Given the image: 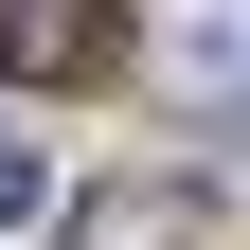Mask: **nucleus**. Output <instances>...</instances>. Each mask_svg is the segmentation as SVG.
Returning a JSON list of instances; mask_svg holds the SVG:
<instances>
[{"label": "nucleus", "mask_w": 250, "mask_h": 250, "mask_svg": "<svg viewBox=\"0 0 250 250\" xmlns=\"http://www.w3.org/2000/svg\"><path fill=\"white\" fill-rule=\"evenodd\" d=\"M54 250H232V232H214L197 179H107V197H72V232H54Z\"/></svg>", "instance_id": "f257e3e1"}, {"label": "nucleus", "mask_w": 250, "mask_h": 250, "mask_svg": "<svg viewBox=\"0 0 250 250\" xmlns=\"http://www.w3.org/2000/svg\"><path fill=\"white\" fill-rule=\"evenodd\" d=\"M0 54H18L36 89H89L125 54V18H107V0H0Z\"/></svg>", "instance_id": "f03ea898"}, {"label": "nucleus", "mask_w": 250, "mask_h": 250, "mask_svg": "<svg viewBox=\"0 0 250 250\" xmlns=\"http://www.w3.org/2000/svg\"><path fill=\"white\" fill-rule=\"evenodd\" d=\"M161 72H179V107H250V0H179Z\"/></svg>", "instance_id": "7ed1b4c3"}, {"label": "nucleus", "mask_w": 250, "mask_h": 250, "mask_svg": "<svg viewBox=\"0 0 250 250\" xmlns=\"http://www.w3.org/2000/svg\"><path fill=\"white\" fill-rule=\"evenodd\" d=\"M0 214H36V143H0Z\"/></svg>", "instance_id": "20e7f679"}]
</instances>
